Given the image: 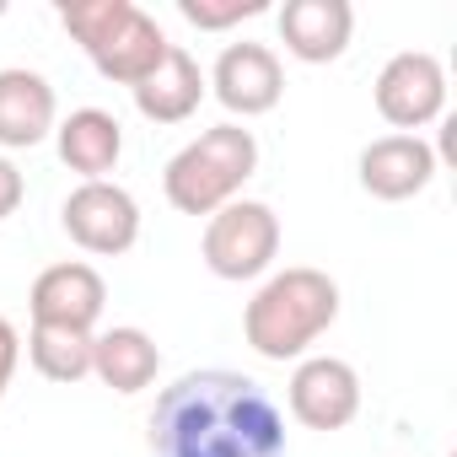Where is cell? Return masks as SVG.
<instances>
[{"label": "cell", "mask_w": 457, "mask_h": 457, "mask_svg": "<svg viewBox=\"0 0 457 457\" xmlns=\"http://www.w3.org/2000/svg\"><path fill=\"white\" fill-rule=\"evenodd\" d=\"M156 457H286L280 403L243 371H188L151 414Z\"/></svg>", "instance_id": "1"}, {"label": "cell", "mask_w": 457, "mask_h": 457, "mask_svg": "<svg viewBox=\"0 0 457 457\" xmlns=\"http://www.w3.org/2000/svg\"><path fill=\"white\" fill-rule=\"evenodd\" d=\"M334 318H339V286L323 270L296 264L259 286V296L243 312V334L264 361L286 366V361H302L334 328Z\"/></svg>", "instance_id": "2"}, {"label": "cell", "mask_w": 457, "mask_h": 457, "mask_svg": "<svg viewBox=\"0 0 457 457\" xmlns=\"http://www.w3.org/2000/svg\"><path fill=\"white\" fill-rule=\"evenodd\" d=\"M60 22L65 33L87 49V60L97 65L103 81H119V87H140L162 54L172 49L167 33L156 28V17H145L135 0H65L60 6Z\"/></svg>", "instance_id": "3"}, {"label": "cell", "mask_w": 457, "mask_h": 457, "mask_svg": "<svg viewBox=\"0 0 457 457\" xmlns=\"http://www.w3.org/2000/svg\"><path fill=\"white\" fill-rule=\"evenodd\" d=\"M259 172V140L253 129L243 124H215L204 129L199 140H188L167 172H162V188H167V204L183 210V215H215L226 210L243 183Z\"/></svg>", "instance_id": "4"}, {"label": "cell", "mask_w": 457, "mask_h": 457, "mask_svg": "<svg viewBox=\"0 0 457 457\" xmlns=\"http://www.w3.org/2000/svg\"><path fill=\"white\" fill-rule=\"evenodd\" d=\"M199 253L215 280H259L280 253V215L264 199H232L204 220Z\"/></svg>", "instance_id": "5"}, {"label": "cell", "mask_w": 457, "mask_h": 457, "mask_svg": "<svg viewBox=\"0 0 457 457\" xmlns=\"http://www.w3.org/2000/svg\"><path fill=\"white\" fill-rule=\"evenodd\" d=\"M60 220H65L71 243L87 248V253H97V259H119V253H129L140 243V204H135L129 188H119L108 178L71 188Z\"/></svg>", "instance_id": "6"}, {"label": "cell", "mask_w": 457, "mask_h": 457, "mask_svg": "<svg viewBox=\"0 0 457 457\" xmlns=\"http://www.w3.org/2000/svg\"><path fill=\"white\" fill-rule=\"evenodd\" d=\"M377 113L398 129V135H420L425 124H436L446 113V71L436 54L425 49H403L382 65L377 76Z\"/></svg>", "instance_id": "7"}, {"label": "cell", "mask_w": 457, "mask_h": 457, "mask_svg": "<svg viewBox=\"0 0 457 457\" xmlns=\"http://www.w3.org/2000/svg\"><path fill=\"white\" fill-rule=\"evenodd\" d=\"M210 92H215V103L226 108V113H237V119H259V113H270V108H280V97H286V71H280V54L270 49V44H226L220 49V60H215V71H210V81H204Z\"/></svg>", "instance_id": "8"}, {"label": "cell", "mask_w": 457, "mask_h": 457, "mask_svg": "<svg viewBox=\"0 0 457 457\" xmlns=\"http://www.w3.org/2000/svg\"><path fill=\"white\" fill-rule=\"evenodd\" d=\"M291 414L307 430H345L361 414V377L339 355H307L291 371Z\"/></svg>", "instance_id": "9"}, {"label": "cell", "mask_w": 457, "mask_h": 457, "mask_svg": "<svg viewBox=\"0 0 457 457\" xmlns=\"http://www.w3.org/2000/svg\"><path fill=\"white\" fill-rule=\"evenodd\" d=\"M103 302H108V286L92 264L81 259H65V264H49L38 280H33V323L44 328H76V334H92L97 318H103Z\"/></svg>", "instance_id": "10"}, {"label": "cell", "mask_w": 457, "mask_h": 457, "mask_svg": "<svg viewBox=\"0 0 457 457\" xmlns=\"http://www.w3.org/2000/svg\"><path fill=\"white\" fill-rule=\"evenodd\" d=\"M430 178H436V151L420 135H382L361 151V188L371 199H387V204L414 199L430 188Z\"/></svg>", "instance_id": "11"}, {"label": "cell", "mask_w": 457, "mask_h": 457, "mask_svg": "<svg viewBox=\"0 0 457 457\" xmlns=\"http://www.w3.org/2000/svg\"><path fill=\"white\" fill-rule=\"evenodd\" d=\"M355 33V6L350 0H286L280 6V38L286 54L302 65H328L350 49Z\"/></svg>", "instance_id": "12"}, {"label": "cell", "mask_w": 457, "mask_h": 457, "mask_svg": "<svg viewBox=\"0 0 457 457\" xmlns=\"http://www.w3.org/2000/svg\"><path fill=\"white\" fill-rule=\"evenodd\" d=\"M54 124H60V103L38 71H22V65L0 71V145L33 151L54 135Z\"/></svg>", "instance_id": "13"}, {"label": "cell", "mask_w": 457, "mask_h": 457, "mask_svg": "<svg viewBox=\"0 0 457 457\" xmlns=\"http://www.w3.org/2000/svg\"><path fill=\"white\" fill-rule=\"evenodd\" d=\"M204 103V71H199V60L188 54V49H167L162 54V65L135 87V108H140V119H151V124H183V119H194V108Z\"/></svg>", "instance_id": "14"}, {"label": "cell", "mask_w": 457, "mask_h": 457, "mask_svg": "<svg viewBox=\"0 0 457 457\" xmlns=\"http://www.w3.org/2000/svg\"><path fill=\"white\" fill-rule=\"evenodd\" d=\"M54 145H60V162L71 172H81V183H97L119 167L124 156V129L113 113L103 108H76L71 119L54 124Z\"/></svg>", "instance_id": "15"}, {"label": "cell", "mask_w": 457, "mask_h": 457, "mask_svg": "<svg viewBox=\"0 0 457 457\" xmlns=\"http://www.w3.org/2000/svg\"><path fill=\"white\" fill-rule=\"evenodd\" d=\"M162 371V350L145 328H108L92 334V377L113 393H145Z\"/></svg>", "instance_id": "16"}, {"label": "cell", "mask_w": 457, "mask_h": 457, "mask_svg": "<svg viewBox=\"0 0 457 457\" xmlns=\"http://www.w3.org/2000/svg\"><path fill=\"white\" fill-rule=\"evenodd\" d=\"M28 355H33L38 377H49V382H81V377H92V334L33 323V334H28Z\"/></svg>", "instance_id": "17"}, {"label": "cell", "mask_w": 457, "mask_h": 457, "mask_svg": "<svg viewBox=\"0 0 457 457\" xmlns=\"http://www.w3.org/2000/svg\"><path fill=\"white\" fill-rule=\"evenodd\" d=\"M270 12V0H178V17L199 33H226L237 22H253Z\"/></svg>", "instance_id": "18"}, {"label": "cell", "mask_w": 457, "mask_h": 457, "mask_svg": "<svg viewBox=\"0 0 457 457\" xmlns=\"http://www.w3.org/2000/svg\"><path fill=\"white\" fill-rule=\"evenodd\" d=\"M17 361H22V334L12 328V318H0V398H6V387L17 377Z\"/></svg>", "instance_id": "19"}, {"label": "cell", "mask_w": 457, "mask_h": 457, "mask_svg": "<svg viewBox=\"0 0 457 457\" xmlns=\"http://www.w3.org/2000/svg\"><path fill=\"white\" fill-rule=\"evenodd\" d=\"M22 194H28V183H22L17 162H6V156H0V220H6V215H17Z\"/></svg>", "instance_id": "20"}]
</instances>
